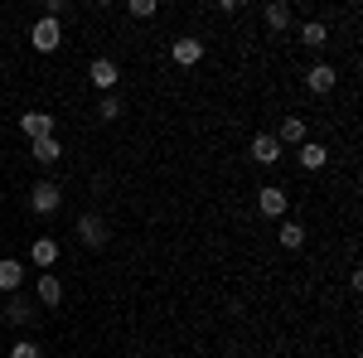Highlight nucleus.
I'll use <instances>...</instances> for the list:
<instances>
[{"label": "nucleus", "instance_id": "obj_1", "mask_svg": "<svg viewBox=\"0 0 363 358\" xmlns=\"http://www.w3.org/2000/svg\"><path fill=\"white\" fill-rule=\"evenodd\" d=\"M29 208H34L39 218L58 213V208H63V184H58V179H39V184L29 189Z\"/></svg>", "mask_w": 363, "mask_h": 358}, {"label": "nucleus", "instance_id": "obj_2", "mask_svg": "<svg viewBox=\"0 0 363 358\" xmlns=\"http://www.w3.org/2000/svg\"><path fill=\"white\" fill-rule=\"evenodd\" d=\"M78 237H83V247L102 252L107 242H112V233H107V218H102V213H83V218H78Z\"/></svg>", "mask_w": 363, "mask_h": 358}, {"label": "nucleus", "instance_id": "obj_3", "mask_svg": "<svg viewBox=\"0 0 363 358\" xmlns=\"http://www.w3.org/2000/svg\"><path fill=\"white\" fill-rule=\"evenodd\" d=\"M87 83L97 87V97H107V92H116V83H121V68H116L112 58H92V68H87Z\"/></svg>", "mask_w": 363, "mask_h": 358}, {"label": "nucleus", "instance_id": "obj_4", "mask_svg": "<svg viewBox=\"0 0 363 358\" xmlns=\"http://www.w3.org/2000/svg\"><path fill=\"white\" fill-rule=\"evenodd\" d=\"M286 208H291V194L281 189V184L257 189V213H262V218H286Z\"/></svg>", "mask_w": 363, "mask_h": 358}, {"label": "nucleus", "instance_id": "obj_5", "mask_svg": "<svg viewBox=\"0 0 363 358\" xmlns=\"http://www.w3.org/2000/svg\"><path fill=\"white\" fill-rule=\"evenodd\" d=\"M29 44H34V49H39V54H54L58 44H63V25H58V20H49V15H44V20H39V25L29 29Z\"/></svg>", "mask_w": 363, "mask_h": 358}, {"label": "nucleus", "instance_id": "obj_6", "mask_svg": "<svg viewBox=\"0 0 363 358\" xmlns=\"http://www.w3.org/2000/svg\"><path fill=\"white\" fill-rule=\"evenodd\" d=\"M335 83H339L335 63H315V68L306 73V87L315 92V97H330V92H335Z\"/></svg>", "mask_w": 363, "mask_h": 358}, {"label": "nucleus", "instance_id": "obj_7", "mask_svg": "<svg viewBox=\"0 0 363 358\" xmlns=\"http://www.w3.org/2000/svg\"><path fill=\"white\" fill-rule=\"evenodd\" d=\"M252 160H257L262 169L281 160V145H277V136H272V131H257V136H252Z\"/></svg>", "mask_w": 363, "mask_h": 358}, {"label": "nucleus", "instance_id": "obj_8", "mask_svg": "<svg viewBox=\"0 0 363 358\" xmlns=\"http://www.w3.org/2000/svg\"><path fill=\"white\" fill-rule=\"evenodd\" d=\"M20 131H25L29 140L54 136V116H49V111H25V116H20Z\"/></svg>", "mask_w": 363, "mask_h": 358}, {"label": "nucleus", "instance_id": "obj_9", "mask_svg": "<svg viewBox=\"0 0 363 358\" xmlns=\"http://www.w3.org/2000/svg\"><path fill=\"white\" fill-rule=\"evenodd\" d=\"M25 286V262H15V257H0V291L5 296H15Z\"/></svg>", "mask_w": 363, "mask_h": 358}, {"label": "nucleus", "instance_id": "obj_10", "mask_svg": "<svg viewBox=\"0 0 363 358\" xmlns=\"http://www.w3.org/2000/svg\"><path fill=\"white\" fill-rule=\"evenodd\" d=\"M169 58H174L179 68H194L199 58H203V44H199V39H174V44H169Z\"/></svg>", "mask_w": 363, "mask_h": 358}, {"label": "nucleus", "instance_id": "obj_11", "mask_svg": "<svg viewBox=\"0 0 363 358\" xmlns=\"http://www.w3.org/2000/svg\"><path fill=\"white\" fill-rule=\"evenodd\" d=\"M34 296H39V305H63V281L54 272H44L34 281Z\"/></svg>", "mask_w": 363, "mask_h": 358}, {"label": "nucleus", "instance_id": "obj_12", "mask_svg": "<svg viewBox=\"0 0 363 358\" xmlns=\"http://www.w3.org/2000/svg\"><path fill=\"white\" fill-rule=\"evenodd\" d=\"M29 150H34V160H39V165H58V160H63V140H58V136L29 140Z\"/></svg>", "mask_w": 363, "mask_h": 358}, {"label": "nucleus", "instance_id": "obj_13", "mask_svg": "<svg viewBox=\"0 0 363 358\" xmlns=\"http://www.w3.org/2000/svg\"><path fill=\"white\" fill-rule=\"evenodd\" d=\"M306 116H286L281 121V131H277V145H306Z\"/></svg>", "mask_w": 363, "mask_h": 358}, {"label": "nucleus", "instance_id": "obj_14", "mask_svg": "<svg viewBox=\"0 0 363 358\" xmlns=\"http://www.w3.org/2000/svg\"><path fill=\"white\" fill-rule=\"evenodd\" d=\"M296 155H301V165H306V169H325V165H330V150H325L320 140H306V145H296Z\"/></svg>", "mask_w": 363, "mask_h": 358}, {"label": "nucleus", "instance_id": "obj_15", "mask_svg": "<svg viewBox=\"0 0 363 358\" xmlns=\"http://www.w3.org/2000/svg\"><path fill=\"white\" fill-rule=\"evenodd\" d=\"M262 15H267V25L277 29V34H281V29H291V25H296V10H291L286 0H272V5H267Z\"/></svg>", "mask_w": 363, "mask_h": 358}, {"label": "nucleus", "instance_id": "obj_16", "mask_svg": "<svg viewBox=\"0 0 363 358\" xmlns=\"http://www.w3.org/2000/svg\"><path fill=\"white\" fill-rule=\"evenodd\" d=\"M277 242H281V247H291V252H296V247H306V228H301L296 218H281V228H277Z\"/></svg>", "mask_w": 363, "mask_h": 358}, {"label": "nucleus", "instance_id": "obj_17", "mask_svg": "<svg viewBox=\"0 0 363 358\" xmlns=\"http://www.w3.org/2000/svg\"><path fill=\"white\" fill-rule=\"evenodd\" d=\"M29 262H34V267H54V262H58V242H54V237H34Z\"/></svg>", "mask_w": 363, "mask_h": 358}, {"label": "nucleus", "instance_id": "obj_18", "mask_svg": "<svg viewBox=\"0 0 363 358\" xmlns=\"http://www.w3.org/2000/svg\"><path fill=\"white\" fill-rule=\"evenodd\" d=\"M301 44H306V49H325V44H330V29H325V20H310V25H301Z\"/></svg>", "mask_w": 363, "mask_h": 358}, {"label": "nucleus", "instance_id": "obj_19", "mask_svg": "<svg viewBox=\"0 0 363 358\" xmlns=\"http://www.w3.org/2000/svg\"><path fill=\"white\" fill-rule=\"evenodd\" d=\"M29 315H34V310H29V305H25V296L15 291V296L5 301V320H10V325H29Z\"/></svg>", "mask_w": 363, "mask_h": 358}, {"label": "nucleus", "instance_id": "obj_20", "mask_svg": "<svg viewBox=\"0 0 363 358\" xmlns=\"http://www.w3.org/2000/svg\"><path fill=\"white\" fill-rule=\"evenodd\" d=\"M97 116H102V121H116V116H121V97H116V92H107V97L97 102Z\"/></svg>", "mask_w": 363, "mask_h": 358}, {"label": "nucleus", "instance_id": "obj_21", "mask_svg": "<svg viewBox=\"0 0 363 358\" xmlns=\"http://www.w3.org/2000/svg\"><path fill=\"white\" fill-rule=\"evenodd\" d=\"M10 358H44V349H39L34 339H15V344H10Z\"/></svg>", "mask_w": 363, "mask_h": 358}, {"label": "nucleus", "instance_id": "obj_22", "mask_svg": "<svg viewBox=\"0 0 363 358\" xmlns=\"http://www.w3.org/2000/svg\"><path fill=\"white\" fill-rule=\"evenodd\" d=\"M155 10H160L155 0H126V15H131V20H150Z\"/></svg>", "mask_w": 363, "mask_h": 358}]
</instances>
